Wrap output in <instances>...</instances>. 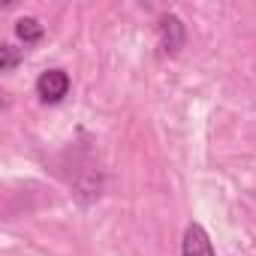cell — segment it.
<instances>
[{
  "label": "cell",
  "instance_id": "1",
  "mask_svg": "<svg viewBox=\"0 0 256 256\" xmlns=\"http://www.w3.org/2000/svg\"><path fill=\"white\" fill-rule=\"evenodd\" d=\"M36 94L42 102H60L70 94V76L64 70H46L36 78Z\"/></svg>",
  "mask_w": 256,
  "mask_h": 256
},
{
  "label": "cell",
  "instance_id": "5",
  "mask_svg": "<svg viewBox=\"0 0 256 256\" xmlns=\"http://www.w3.org/2000/svg\"><path fill=\"white\" fill-rule=\"evenodd\" d=\"M22 58H24L22 48H16V46H4V48H0V72H12V70L18 66Z\"/></svg>",
  "mask_w": 256,
  "mask_h": 256
},
{
  "label": "cell",
  "instance_id": "3",
  "mask_svg": "<svg viewBox=\"0 0 256 256\" xmlns=\"http://www.w3.org/2000/svg\"><path fill=\"white\" fill-rule=\"evenodd\" d=\"M181 256H214L211 238L199 223H190L184 229V241H181Z\"/></svg>",
  "mask_w": 256,
  "mask_h": 256
},
{
  "label": "cell",
  "instance_id": "2",
  "mask_svg": "<svg viewBox=\"0 0 256 256\" xmlns=\"http://www.w3.org/2000/svg\"><path fill=\"white\" fill-rule=\"evenodd\" d=\"M184 40H187V30H184V22L178 16H163L160 18V46H163V54H178L184 48Z\"/></svg>",
  "mask_w": 256,
  "mask_h": 256
},
{
  "label": "cell",
  "instance_id": "4",
  "mask_svg": "<svg viewBox=\"0 0 256 256\" xmlns=\"http://www.w3.org/2000/svg\"><path fill=\"white\" fill-rule=\"evenodd\" d=\"M16 34H18V40H24V46H30V42H40L46 30H42V24L36 18H18L16 22Z\"/></svg>",
  "mask_w": 256,
  "mask_h": 256
}]
</instances>
